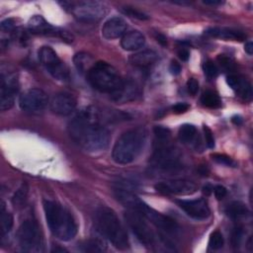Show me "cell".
I'll list each match as a JSON object with an SVG mask.
<instances>
[{
  "mask_svg": "<svg viewBox=\"0 0 253 253\" xmlns=\"http://www.w3.org/2000/svg\"><path fill=\"white\" fill-rule=\"evenodd\" d=\"M68 132L76 143L90 152L102 151L110 142V133L100 124L98 113L92 107L82 109L74 116L69 122Z\"/></svg>",
  "mask_w": 253,
  "mask_h": 253,
  "instance_id": "obj_1",
  "label": "cell"
},
{
  "mask_svg": "<svg viewBox=\"0 0 253 253\" xmlns=\"http://www.w3.org/2000/svg\"><path fill=\"white\" fill-rule=\"evenodd\" d=\"M115 194L118 201L123 204L126 208L131 211H135L143 215L147 221L154 224L167 233H176L179 229L177 222L168 215L162 214L150 208L144 202H142L136 195L130 190L124 187H118L115 189Z\"/></svg>",
  "mask_w": 253,
  "mask_h": 253,
  "instance_id": "obj_2",
  "label": "cell"
},
{
  "mask_svg": "<svg viewBox=\"0 0 253 253\" xmlns=\"http://www.w3.org/2000/svg\"><path fill=\"white\" fill-rule=\"evenodd\" d=\"M43 211L51 233L60 240L69 241L77 233V225L70 212L55 202L44 201Z\"/></svg>",
  "mask_w": 253,
  "mask_h": 253,
  "instance_id": "obj_3",
  "label": "cell"
},
{
  "mask_svg": "<svg viewBox=\"0 0 253 253\" xmlns=\"http://www.w3.org/2000/svg\"><path fill=\"white\" fill-rule=\"evenodd\" d=\"M146 141V130L135 127L124 132L116 141L112 157L118 164H128L136 159L142 151Z\"/></svg>",
  "mask_w": 253,
  "mask_h": 253,
  "instance_id": "obj_4",
  "label": "cell"
},
{
  "mask_svg": "<svg viewBox=\"0 0 253 253\" xmlns=\"http://www.w3.org/2000/svg\"><path fill=\"white\" fill-rule=\"evenodd\" d=\"M87 79L94 89L109 94L113 100L125 83L116 68L105 61L95 62L87 73Z\"/></svg>",
  "mask_w": 253,
  "mask_h": 253,
  "instance_id": "obj_5",
  "label": "cell"
},
{
  "mask_svg": "<svg viewBox=\"0 0 253 253\" xmlns=\"http://www.w3.org/2000/svg\"><path fill=\"white\" fill-rule=\"evenodd\" d=\"M95 220L100 233L115 247L119 249L128 247L127 234L112 209L107 207L99 208L95 213Z\"/></svg>",
  "mask_w": 253,
  "mask_h": 253,
  "instance_id": "obj_6",
  "label": "cell"
},
{
  "mask_svg": "<svg viewBox=\"0 0 253 253\" xmlns=\"http://www.w3.org/2000/svg\"><path fill=\"white\" fill-rule=\"evenodd\" d=\"M168 139H156L151 164L162 171H176L180 168V154Z\"/></svg>",
  "mask_w": 253,
  "mask_h": 253,
  "instance_id": "obj_7",
  "label": "cell"
},
{
  "mask_svg": "<svg viewBox=\"0 0 253 253\" xmlns=\"http://www.w3.org/2000/svg\"><path fill=\"white\" fill-rule=\"evenodd\" d=\"M18 241L26 252L42 251V237L38 223L33 219L23 221L18 230Z\"/></svg>",
  "mask_w": 253,
  "mask_h": 253,
  "instance_id": "obj_8",
  "label": "cell"
},
{
  "mask_svg": "<svg viewBox=\"0 0 253 253\" xmlns=\"http://www.w3.org/2000/svg\"><path fill=\"white\" fill-rule=\"evenodd\" d=\"M68 5L72 15L82 22H97L101 20L107 13L104 4L97 1H79V2H64Z\"/></svg>",
  "mask_w": 253,
  "mask_h": 253,
  "instance_id": "obj_9",
  "label": "cell"
},
{
  "mask_svg": "<svg viewBox=\"0 0 253 253\" xmlns=\"http://www.w3.org/2000/svg\"><path fill=\"white\" fill-rule=\"evenodd\" d=\"M125 219L134 234V236L139 240V242L145 246H151L155 241V235L147 219L135 211L128 210L125 213Z\"/></svg>",
  "mask_w": 253,
  "mask_h": 253,
  "instance_id": "obj_10",
  "label": "cell"
},
{
  "mask_svg": "<svg viewBox=\"0 0 253 253\" xmlns=\"http://www.w3.org/2000/svg\"><path fill=\"white\" fill-rule=\"evenodd\" d=\"M39 58L43 67L53 78L61 81H65L69 78L67 66L60 60L51 47L42 46L39 51Z\"/></svg>",
  "mask_w": 253,
  "mask_h": 253,
  "instance_id": "obj_11",
  "label": "cell"
},
{
  "mask_svg": "<svg viewBox=\"0 0 253 253\" xmlns=\"http://www.w3.org/2000/svg\"><path fill=\"white\" fill-rule=\"evenodd\" d=\"M48 103L47 95L39 88H31L25 91L19 98L20 108L28 113L37 114L42 112Z\"/></svg>",
  "mask_w": 253,
  "mask_h": 253,
  "instance_id": "obj_12",
  "label": "cell"
},
{
  "mask_svg": "<svg viewBox=\"0 0 253 253\" xmlns=\"http://www.w3.org/2000/svg\"><path fill=\"white\" fill-rule=\"evenodd\" d=\"M1 91H0V109L7 111L15 103L16 94L19 91V82L15 73H1Z\"/></svg>",
  "mask_w": 253,
  "mask_h": 253,
  "instance_id": "obj_13",
  "label": "cell"
},
{
  "mask_svg": "<svg viewBox=\"0 0 253 253\" xmlns=\"http://www.w3.org/2000/svg\"><path fill=\"white\" fill-rule=\"evenodd\" d=\"M29 29L33 34L57 37L62 39V41H65L68 42L73 41L72 35L68 34L66 31L60 30L58 28H55L49 25L47 22H45V20L42 16H34L29 22Z\"/></svg>",
  "mask_w": 253,
  "mask_h": 253,
  "instance_id": "obj_14",
  "label": "cell"
},
{
  "mask_svg": "<svg viewBox=\"0 0 253 253\" xmlns=\"http://www.w3.org/2000/svg\"><path fill=\"white\" fill-rule=\"evenodd\" d=\"M157 192L166 195H190L197 191V185L186 179H175L157 183L155 185Z\"/></svg>",
  "mask_w": 253,
  "mask_h": 253,
  "instance_id": "obj_15",
  "label": "cell"
},
{
  "mask_svg": "<svg viewBox=\"0 0 253 253\" xmlns=\"http://www.w3.org/2000/svg\"><path fill=\"white\" fill-rule=\"evenodd\" d=\"M176 204L188 216L197 220L207 219L211 214L208 203L204 199L176 200Z\"/></svg>",
  "mask_w": 253,
  "mask_h": 253,
  "instance_id": "obj_16",
  "label": "cell"
},
{
  "mask_svg": "<svg viewBox=\"0 0 253 253\" xmlns=\"http://www.w3.org/2000/svg\"><path fill=\"white\" fill-rule=\"evenodd\" d=\"M77 101L75 97L67 92H59L55 94L50 103V110L58 116H68L76 108Z\"/></svg>",
  "mask_w": 253,
  "mask_h": 253,
  "instance_id": "obj_17",
  "label": "cell"
},
{
  "mask_svg": "<svg viewBox=\"0 0 253 253\" xmlns=\"http://www.w3.org/2000/svg\"><path fill=\"white\" fill-rule=\"evenodd\" d=\"M127 25L121 17H113L105 22L102 28V35L107 40H114L126 34Z\"/></svg>",
  "mask_w": 253,
  "mask_h": 253,
  "instance_id": "obj_18",
  "label": "cell"
},
{
  "mask_svg": "<svg viewBox=\"0 0 253 253\" xmlns=\"http://www.w3.org/2000/svg\"><path fill=\"white\" fill-rule=\"evenodd\" d=\"M226 82L229 87L235 91V93L240 96L243 100L249 101L252 98V88L250 83L239 75L231 74L227 76Z\"/></svg>",
  "mask_w": 253,
  "mask_h": 253,
  "instance_id": "obj_19",
  "label": "cell"
},
{
  "mask_svg": "<svg viewBox=\"0 0 253 253\" xmlns=\"http://www.w3.org/2000/svg\"><path fill=\"white\" fill-rule=\"evenodd\" d=\"M208 36L212 37V38H218L221 40L225 41H243L246 36L244 33L241 31H237L234 29L230 28H219V27H214V28H209L205 32Z\"/></svg>",
  "mask_w": 253,
  "mask_h": 253,
  "instance_id": "obj_20",
  "label": "cell"
},
{
  "mask_svg": "<svg viewBox=\"0 0 253 253\" xmlns=\"http://www.w3.org/2000/svg\"><path fill=\"white\" fill-rule=\"evenodd\" d=\"M145 43V38L139 31H130L126 33L122 40L121 45L125 50L132 51L142 47Z\"/></svg>",
  "mask_w": 253,
  "mask_h": 253,
  "instance_id": "obj_21",
  "label": "cell"
},
{
  "mask_svg": "<svg viewBox=\"0 0 253 253\" xmlns=\"http://www.w3.org/2000/svg\"><path fill=\"white\" fill-rule=\"evenodd\" d=\"M157 60V54L155 51L151 49L141 50L132 54L129 58L131 64L139 68H147L155 63Z\"/></svg>",
  "mask_w": 253,
  "mask_h": 253,
  "instance_id": "obj_22",
  "label": "cell"
},
{
  "mask_svg": "<svg viewBox=\"0 0 253 253\" xmlns=\"http://www.w3.org/2000/svg\"><path fill=\"white\" fill-rule=\"evenodd\" d=\"M137 94V88L135 84H133L130 81H125L124 86L120 93L114 98V101L119 103H125L128 102L130 100H133Z\"/></svg>",
  "mask_w": 253,
  "mask_h": 253,
  "instance_id": "obj_23",
  "label": "cell"
},
{
  "mask_svg": "<svg viewBox=\"0 0 253 253\" xmlns=\"http://www.w3.org/2000/svg\"><path fill=\"white\" fill-rule=\"evenodd\" d=\"M73 61H74L76 68L80 72H86V73H88V71L91 69V67L95 63L93 61V58L91 57V55H89L86 52L76 53L73 58Z\"/></svg>",
  "mask_w": 253,
  "mask_h": 253,
  "instance_id": "obj_24",
  "label": "cell"
},
{
  "mask_svg": "<svg viewBox=\"0 0 253 253\" xmlns=\"http://www.w3.org/2000/svg\"><path fill=\"white\" fill-rule=\"evenodd\" d=\"M225 212L231 218H239L248 213V209L243 203L239 201H234L227 206Z\"/></svg>",
  "mask_w": 253,
  "mask_h": 253,
  "instance_id": "obj_25",
  "label": "cell"
},
{
  "mask_svg": "<svg viewBox=\"0 0 253 253\" xmlns=\"http://www.w3.org/2000/svg\"><path fill=\"white\" fill-rule=\"evenodd\" d=\"M201 102L204 106L211 109H216L221 106V100L219 96L211 90H208L203 93L201 97Z\"/></svg>",
  "mask_w": 253,
  "mask_h": 253,
  "instance_id": "obj_26",
  "label": "cell"
},
{
  "mask_svg": "<svg viewBox=\"0 0 253 253\" xmlns=\"http://www.w3.org/2000/svg\"><path fill=\"white\" fill-rule=\"evenodd\" d=\"M196 133H197V129L195 126L190 124H185L180 126L178 131V136L182 142L188 143L194 139V137L196 136Z\"/></svg>",
  "mask_w": 253,
  "mask_h": 253,
  "instance_id": "obj_27",
  "label": "cell"
},
{
  "mask_svg": "<svg viewBox=\"0 0 253 253\" xmlns=\"http://www.w3.org/2000/svg\"><path fill=\"white\" fill-rule=\"evenodd\" d=\"M1 233L6 235L10 232L13 226V216L10 212L5 211V204L1 202Z\"/></svg>",
  "mask_w": 253,
  "mask_h": 253,
  "instance_id": "obj_28",
  "label": "cell"
},
{
  "mask_svg": "<svg viewBox=\"0 0 253 253\" xmlns=\"http://www.w3.org/2000/svg\"><path fill=\"white\" fill-rule=\"evenodd\" d=\"M224 240H223V236L221 234V232H219L218 230L213 231L209 239V246L210 248L213 249V250H217L220 249L223 246Z\"/></svg>",
  "mask_w": 253,
  "mask_h": 253,
  "instance_id": "obj_29",
  "label": "cell"
},
{
  "mask_svg": "<svg viewBox=\"0 0 253 253\" xmlns=\"http://www.w3.org/2000/svg\"><path fill=\"white\" fill-rule=\"evenodd\" d=\"M27 194H28V187H27V184L24 183L22 184V186L18 189V191L15 193V196L13 198V204L15 206H20L22 205L25 200H26V197H27Z\"/></svg>",
  "mask_w": 253,
  "mask_h": 253,
  "instance_id": "obj_30",
  "label": "cell"
},
{
  "mask_svg": "<svg viewBox=\"0 0 253 253\" xmlns=\"http://www.w3.org/2000/svg\"><path fill=\"white\" fill-rule=\"evenodd\" d=\"M203 69H204V72L205 74L209 77V78H214L217 73H218V70H217V67L216 65L211 61V60H208L204 63L203 65Z\"/></svg>",
  "mask_w": 253,
  "mask_h": 253,
  "instance_id": "obj_31",
  "label": "cell"
},
{
  "mask_svg": "<svg viewBox=\"0 0 253 253\" xmlns=\"http://www.w3.org/2000/svg\"><path fill=\"white\" fill-rule=\"evenodd\" d=\"M124 13L126 14L127 16L131 17V18H135L138 20H147L148 16L138 10H136L135 8L132 7H125L124 8Z\"/></svg>",
  "mask_w": 253,
  "mask_h": 253,
  "instance_id": "obj_32",
  "label": "cell"
},
{
  "mask_svg": "<svg viewBox=\"0 0 253 253\" xmlns=\"http://www.w3.org/2000/svg\"><path fill=\"white\" fill-rule=\"evenodd\" d=\"M153 132L156 139H168L171 138V132L167 127L157 126L153 128Z\"/></svg>",
  "mask_w": 253,
  "mask_h": 253,
  "instance_id": "obj_33",
  "label": "cell"
},
{
  "mask_svg": "<svg viewBox=\"0 0 253 253\" xmlns=\"http://www.w3.org/2000/svg\"><path fill=\"white\" fill-rule=\"evenodd\" d=\"M203 129H204V136H205L207 146L209 148H213L214 147V137H213V133H212L211 129L207 126H204Z\"/></svg>",
  "mask_w": 253,
  "mask_h": 253,
  "instance_id": "obj_34",
  "label": "cell"
},
{
  "mask_svg": "<svg viewBox=\"0 0 253 253\" xmlns=\"http://www.w3.org/2000/svg\"><path fill=\"white\" fill-rule=\"evenodd\" d=\"M212 159L218 164H222V165H226V166L234 165L233 160L229 156H226L224 154H213Z\"/></svg>",
  "mask_w": 253,
  "mask_h": 253,
  "instance_id": "obj_35",
  "label": "cell"
},
{
  "mask_svg": "<svg viewBox=\"0 0 253 253\" xmlns=\"http://www.w3.org/2000/svg\"><path fill=\"white\" fill-rule=\"evenodd\" d=\"M242 236H243L242 229L240 227L234 228V230L232 231V234H231V243H232L233 247H238L240 245Z\"/></svg>",
  "mask_w": 253,
  "mask_h": 253,
  "instance_id": "obj_36",
  "label": "cell"
},
{
  "mask_svg": "<svg viewBox=\"0 0 253 253\" xmlns=\"http://www.w3.org/2000/svg\"><path fill=\"white\" fill-rule=\"evenodd\" d=\"M187 90L190 94L196 95L199 91V82L195 78H190L187 81Z\"/></svg>",
  "mask_w": 253,
  "mask_h": 253,
  "instance_id": "obj_37",
  "label": "cell"
},
{
  "mask_svg": "<svg viewBox=\"0 0 253 253\" xmlns=\"http://www.w3.org/2000/svg\"><path fill=\"white\" fill-rule=\"evenodd\" d=\"M190 106L187 103H177L172 107V111L175 114H183L189 110Z\"/></svg>",
  "mask_w": 253,
  "mask_h": 253,
  "instance_id": "obj_38",
  "label": "cell"
},
{
  "mask_svg": "<svg viewBox=\"0 0 253 253\" xmlns=\"http://www.w3.org/2000/svg\"><path fill=\"white\" fill-rule=\"evenodd\" d=\"M86 250H89V251H103L104 248H103L101 242L96 241V240H92L88 244H86Z\"/></svg>",
  "mask_w": 253,
  "mask_h": 253,
  "instance_id": "obj_39",
  "label": "cell"
},
{
  "mask_svg": "<svg viewBox=\"0 0 253 253\" xmlns=\"http://www.w3.org/2000/svg\"><path fill=\"white\" fill-rule=\"evenodd\" d=\"M213 193H214V196H215V198H216L217 200H221V199H223V198L226 196L227 191H226V189H225L223 186L217 185V186L214 187Z\"/></svg>",
  "mask_w": 253,
  "mask_h": 253,
  "instance_id": "obj_40",
  "label": "cell"
},
{
  "mask_svg": "<svg viewBox=\"0 0 253 253\" xmlns=\"http://www.w3.org/2000/svg\"><path fill=\"white\" fill-rule=\"evenodd\" d=\"M14 28V23L12 20L10 19H6L1 23V30L5 31V32H9L11 30H13Z\"/></svg>",
  "mask_w": 253,
  "mask_h": 253,
  "instance_id": "obj_41",
  "label": "cell"
},
{
  "mask_svg": "<svg viewBox=\"0 0 253 253\" xmlns=\"http://www.w3.org/2000/svg\"><path fill=\"white\" fill-rule=\"evenodd\" d=\"M169 70L172 74L174 75H178L181 72V65L180 63H178L177 61H172L170 66H169Z\"/></svg>",
  "mask_w": 253,
  "mask_h": 253,
  "instance_id": "obj_42",
  "label": "cell"
},
{
  "mask_svg": "<svg viewBox=\"0 0 253 253\" xmlns=\"http://www.w3.org/2000/svg\"><path fill=\"white\" fill-rule=\"evenodd\" d=\"M178 56L183 61H186V60H188V58L190 56V53H189V51L186 48H180L178 50Z\"/></svg>",
  "mask_w": 253,
  "mask_h": 253,
  "instance_id": "obj_43",
  "label": "cell"
},
{
  "mask_svg": "<svg viewBox=\"0 0 253 253\" xmlns=\"http://www.w3.org/2000/svg\"><path fill=\"white\" fill-rule=\"evenodd\" d=\"M244 49H245V51H246L249 55H251V54L253 53V43H252V42H246Z\"/></svg>",
  "mask_w": 253,
  "mask_h": 253,
  "instance_id": "obj_44",
  "label": "cell"
},
{
  "mask_svg": "<svg viewBox=\"0 0 253 253\" xmlns=\"http://www.w3.org/2000/svg\"><path fill=\"white\" fill-rule=\"evenodd\" d=\"M204 3L205 4H207V5H217V4H221L222 2L221 1H216V0H206V1H204Z\"/></svg>",
  "mask_w": 253,
  "mask_h": 253,
  "instance_id": "obj_45",
  "label": "cell"
},
{
  "mask_svg": "<svg viewBox=\"0 0 253 253\" xmlns=\"http://www.w3.org/2000/svg\"><path fill=\"white\" fill-rule=\"evenodd\" d=\"M231 121H232V123H234L235 125H240V124L242 123V119H241L239 116L233 117V118L231 119Z\"/></svg>",
  "mask_w": 253,
  "mask_h": 253,
  "instance_id": "obj_46",
  "label": "cell"
}]
</instances>
